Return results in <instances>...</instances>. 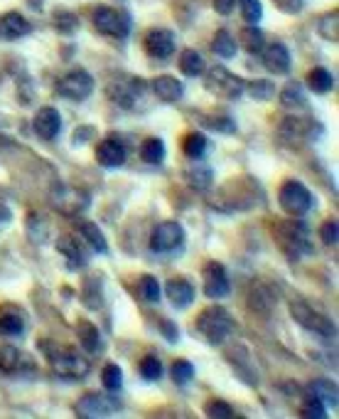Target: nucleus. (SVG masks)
Returning <instances> with one entry per match:
<instances>
[{
  "label": "nucleus",
  "mask_w": 339,
  "mask_h": 419,
  "mask_svg": "<svg viewBox=\"0 0 339 419\" xmlns=\"http://www.w3.org/2000/svg\"><path fill=\"white\" fill-rule=\"evenodd\" d=\"M30 33V22L20 13H6L0 17V40L3 42H15Z\"/></svg>",
  "instance_id": "nucleus-18"
},
{
  "label": "nucleus",
  "mask_w": 339,
  "mask_h": 419,
  "mask_svg": "<svg viewBox=\"0 0 339 419\" xmlns=\"http://www.w3.org/2000/svg\"><path fill=\"white\" fill-rule=\"evenodd\" d=\"M180 69L184 72L187 76H202L205 74V57L197 52V49H184L180 55Z\"/></svg>",
  "instance_id": "nucleus-25"
},
{
  "label": "nucleus",
  "mask_w": 339,
  "mask_h": 419,
  "mask_svg": "<svg viewBox=\"0 0 339 419\" xmlns=\"http://www.w3.org/2000/svg\"><path fill=\"white\" fill-rule=\"evenodd\" d=\"M54 28L60 30L62 35H71L76 28H79V20H76L74 13L69 10H60L57 15H54Z\"/></svg>",
  "instance_id": "nucleus-38"
},
{
  "label": "nucleus",
  "mask_w": 339,
  "mask_h": 419,
  "mask_svg": "<svg viewBox=\"0 0 339 419\" xmlns=\"http://www.w3.org/2000/svg\"><path fill=\"white\" fill-rule=\"evenodd\" d=\"M302 414H305V417H313V419H324L327 407H324L318 397H313V395H310V397L305 400V404H302Z\"/></svg>",
  "instance_id": "nucleus-42"
},
{
  "label": "nucleus",
  "mask_w": 339,
  "mask_h": 419,
  "mask_svg": "<svg viewBox=\"0 0 339 419\" xmlns=\"http://www.w3.org/2000/svg\"><path fill=\"white\" fill-rule=\"evenodd\" d=\"M140 375L146 377V380L155 382L162 377V365L160 360L155 358V355H146V358L140 360Z\"/></svg>",
  "instance_id": "nucleus-36"
},
{
  "label": "nucleus",
  "mask_w": 339,
  "mask_h": 419,
  "mask_svg": "<svg viewBox=\"0 0 339 419\" xmlns=\"http://www.w3.org/2000/svg\"><path fill=\"white\" fill-rule=\"evenodd\" d=\"M241 44H243V49L251 52V55H259L261 49H263V33L256 30L253 25H248V28L241 30Z\"/></svg>",
  "instance_id": "nucleus-34"
},
{
  "label": "nucleus",
  "mask_w": 339,
  "mask_h": 419,
  "mask_svg": "<svg viewBox=\"0 0 339 419\" xmlns=\"http://www.w3.org/2000/svg\"><path fill=\"white\" fill-rule=\"evenodd\" d=\"M197 331H200L211 345H221L226 338L232 336L234 318L229 316V311H224L221 306H209V309L202 311L200 318H197Z\"/></svg>",
  "instance_id": "nucleus-1"
},
{
  "label": "nucleus",
  "mask_w": 339,
  "mask_h": 419,
  "mask_svg": "<svg viewBox=\"0 0 339 419\" xmlns=\"http://www.w3.org/2000/svg\"><path fill=\"white\" fill-rule=\"evenodd\" d=\"M278 202L288 215L302 217V215L313 207V195H310V190L302 186L300 180H288V183H283V188H280Z\"/></svg>",
  "instance_id": "nucleus-2"
},
{
  "label": "nucleus",
  "mask_w": 339,
  "mask_h": 419,
  "mask_svg": "<svg viewBox=\"0 0 339 419\" xmlns=\"http://www.w3.org/2000/svg\"><path fill=\"white\" fill-rule=\"evenodd\" d=\"M57 249L62 252V254L67 256V261H69V269H79L87 264V254L81 252V245L71 237V234H64V237H60L57 240Z\"/></svg>",
  "instance_id": "nucleus-22"
},
{
  "label": "nucleus",
  "mask_w": 339,
  "mask_h": 419,
  "mask_svg": "<svg viewBox=\"0 0 339 419\" xmlns=\"http://www.w3.org/2000/svg\"><path fill=\"white\" fill-rule=\"evenodd\" d=\"M57 92L62 94L69 101H84L87 97H92L94 92V79L89 72L84 69H74L69 74H64L57 84Z\"/></svg>",
  "instance_id": "nucleus-6"
},
{
  "label": "nucleus",
  "mask_w": 339,
  "mask_h": 419,
  "mask_svg": "<svg viewBox=\"0 0 339 419\" xmlns=\"http://www.w3.org/2000/svg\"><path fill=\"white\" fill-rule=\"evenodd\" d=\"M30 358H27L22 350L12 348V345H6V348H0V370L6 372H20L25 368H30Z\"/></svg>",
  "instance_id": "nucleus-21"
},
{
  "label": "nucleus",
  "mask_w": 339,
  "mask_h": 419,
  "mask_svg": "<svg viewBox=\"0 0 339 419\" xmlns=\"http://www.w3.org/2000/svg\"><path fill=\"white\" fill-rule=\"evenodd\" d=\"M307 84H310V89L318 94H327L334 89V76L329 74L324 67H315L310 74H307Z\"/></svg>",
  "instance_id": "nucleus-26"
},
{
  "label": "nucleus",
  "mask_w": 339,
  "mask_h": 419,
  "mask_svg": "<svg viewBox=\"0 0 339 419\" xmlns=\"http://www.w3.org/2000/svg\"><path fill=\"white\" fill-rule=\"evenodd\" d=\"M27 328V318L17 306H3L0 309V333L8 338L22 336Z\"/></svg>",
  "instance_id": "nucleus-17"
},
{
  "label": "nucleus",
  "mask_w": 339,
  "mask_h": 419,
  "mask_svg": "<svg viewBox=\"0 0 339 419\" xmlns=\"http://www.w3.org/2000/svg\"><path fill=\"white\" fill-rule=\"evenodd\" d=\"M211 49H214V55L224 57V60H232V57L236 55V42H234V38L229 35V30H219V33L214 35Z\"/></svg>",
  "instance_id": "nucleus-29"
},
{
  "label": "nucleus",
  "mask_w": 339,
  "mask_h": 419,
  "mask_svg": "<svg viewBox=\"0 0 339 419\" xmlns=\"http://www.w3.org/2000/svg\"><path fill=\"white\" fill-rule=\"evenodd\" d=\"M60 129H62L60 111L54 109V106H42V109H37V114H35V119H33L35 136L42 138V141H54V138L60 136Z\"/></svg>",
  "instance_id": "nucleus-12"
},
{
  "label": "nucleus",
  "mask_w": 339,
  "mask_h": 419,
  "mask_svg": "<svg viewBox=\"0 0 339 419\" xmlns=\"http://www.w3.org/2000/svg\"><path fill=\"white\" fill-rule=\"evenodd\" d=\"M238 6H241V15L248 25H256L263 15V8H261V0H238Z\"/></svg>",
  "instance_id": "nucleus-39"
},
{
  "label": "nucleus",
  "mask_w": 339,
  "mask_h": 419,
  "mask_svg": "<svg viewBox=\"0 0 339 419\" xmlns=\"http://www.w3.org/2000/svg\"><path fill=\"white\" fill-rule=\"evenodd\" d=\"M101 385L106 387V390H121V385H123V370H121L119 365L108 363L106 368L101 370Z\"/></svg>",
  "instance_id": "nucleus-35"
},
{
  "label": "nucleus",
  "mask_w": 339,
  "mask_h": 419,
  "mask_svg": "<svg viewBox=\"0 0 339 419\" xmlns=\"http://www.w3.org/2000/svg\"><path fill=\"white\" fill-rule=\"evenodd\" d=\"M273 3L283 13H300L302 10V0H273Z\"/></svg>",
  "instance_id": "nucleus-44"
},
{
  "label": "nucleus",
  "mask_w": 339,
  "mask_h": 419,
  "mask_svg": "<svg viewBox=\"0 0 339 419\" xmlns=\"http://www.w3.org/2000/svg\"><path fill=\"white\" fill-rule=\"evenodd\" d=\"M140 158L150 165H157L165 158V143H162L160 138H146L143 146H140Z\"/></svg>",
  "instance_id": "nucleus-28"
},
{
  "label": "nucleus",
  "mask_w": 339,
  "mask_h": 419,
  "mask_svg": "<svg viewBox=\"0 0 339 419\" xmlns=\"http://www.w3.org/2000/svg\"><path fill=\"white\" fill-rule=\"evenodd\" d=\"M207 417H216V419H229L234 417V409L229 407V404L224 402V400H211V402H207Z\"/></svg>",
  "instance_id": "nucleus-41"
},
{
  "label": "nucleus",
  "mask_w": 339,
  "mask_h": 419,
  "mask_svg": "<svg viewBox=\"0 0 339 419\" xmlns=\"http://www.w3.org/2000/svg\"><path fill=\"white\" fill-rule=\"evenodd\" d=\"M184 242V229L180 222H162L153 229L150 237V247L155 252H170L177 249L180 245Z\"/></svg>",
  "instance_id": "nucleus-10"
},
{
  "label": "nucleus",
  "mask_w": 339,
  "mask_h": 419,
  "mask_svg": "<svg viewBox=\"0 0 339 419\" xmlns=\"http://www.w3.org/2000/svg\"><path fill=\"white\" fill-rule=\"evenodd\" d=\"M96 161L103 168H119L125 163V146L116 138H103L96 146Z\"/></svg>",
  "instance_id": "nucleus-16"
},
{
  "label": "nucleus",
  "mask_w": 339,
  "mask_h": 419,
  "mask_svg": "<svg viewBox=\"0 0 339 419\" xmlns=\"http://www.w3.org/2000/svg\"><path fill=\"white\" fill-rule=\"evenodd\" d=\"M49 360H52V370L60 377H67V380H81L92 370L89 360L84 355L74 353V350H57Z\"/></svg>",
  "instance_id": "nucleus-4"
},
{
  "label": "nucleus",
  "mask_w": 339,
  "mask_h": 419,
  "mask_svg": "<svg viewBox=\"0 0 339 419\" xmlns=\"http://www.w3.org/2000/svg\"><path fill=\"white\" fill-rule=\"evenodd\" d=\"M207 148H209V141L205 138V133H189L184 138V156L192 161H200L205 158Z\"/></svg>",
  "instance_id": "nucleus-30"
},
{
  "label": "nucleus",
  "mask_w": 339,
  "mask_h": 419,
  "mask_svg": "<svg viewBox=\"0 0 339 419\" xmlns=\"http://www.w3.org/2000/svg\"><path fill=\"white\" fill-rule=\"evenodd\" d=\"M138 294L148 304H157L160 301V284H157V279L150 277V274H143L138 279Z\"/></svg>",
  "instance_id": "nucleus-31"
},
{
  "label": "nucleus",
  "mask_w": 339,
  "mask_h": 419,
  "mask_svg": "<svg viewBox=\"0 0 339 419\" xmlns=\"http://www.w3.org/2000/svg\"><path fill=\"white\" fill-rule=\"evenodd\" d=\"M146 49L157 60H167L175 52V35L170 30H150L146 35Z\"/></svg>",
  "instance_id": "nucleus-15"
},
{
  "label": "nucleus",
  "mask_w": 339,
  "mask_h": 419,
  "mask_svg": "<svg viewBox=\"0 0 339 419\" xmlns=\"http://www.w3.org/2000/svg\"><path fill=\"white\" fill-rule=\"evenodd\" d=\"M280 104L288 106V109H300V106H305V94H302L300 84L297 82L288 84V87L280 92Z\"/></svg>",
  "instance_id": "nucleus-33"
},
{
  "label": "nucleus",
  "mask_w": 339,
  "mask_h": 419,
  "mask_svg": "<svg viewBox=\"0 0 339 419\" xmlns=\"http://www.w3.org/2000/svg\"><path fill=\"white\" fill-rule=\"evenodd\" d=\"M192 377H194V365L184 358L175 360L173 363V380L177 382V385H187Z\"/></svg>",
  "instance_id": "nucleus-37"
},
{
  "label": "nucleus",
  "mask_w": 339,
  "mask_h": 419,
  "mask_svg": "<svg viewBox=\"0 0 339 419\" xmlns=\"http://www.w3.org/2000/svg\"><path fill=\"white\" fill-rule=\"evenodd\" d=\"M275 237H278L280 247L290 256H300L310 252V242H307V229L302 222H288L275 227Z\"/></svg>",
  "instance_id": "nucleus-5"
},
{
  "label": "nucleus",
  "mask_w": 339,
  "mask_h": 419,
  "mask_svg": "<svg viewBox=\"0 0 339 419\" xmlns=\"http://www.w3.org/2000/svg\"><path fill=\"white\" fill-rule=\"evenodd\" d=\"M307 392H310L313 397H318L324 407H337V402H339L337 385L329 382V380H313L310 385H307Z\"/></svg>",
  "instance_id": "nucleus-23"
},
{
  "label": "nucleus",
  "mask_w": 339,
  "mask_h": 419,
  "mask_svg": "<svg viewBox=\"0 0 339 419\" xmlns=\"http://www.w3.org/2000/svg\"><path fill=\"white\" fill-rule=\"evenodd\" d=\"M202 279H205V294L214 301L224 299V296H229V291H232L229 277H226L224 267H221L219 261H209L205 267V272H202Z\"/></svg>",
  "instance_id": "nucleus-11"
},
{
  "label": "nucleus",
  "mask_w": 339,
  "mask_h": 419,
  "mask_svg": "<svg viewBox=\"0 0 339 419\" xmlns=\"http://www.w3.org/2000/svg\"><path fill=\"white\" fill-rule=\"evenodd\" d=\"M74 412L79 414V417H89V419L108 417V414L119 412V402H116L113 397H108V395L89 392V395H84V397L74 404Z\"/></svg>",
  "instance_id": "nucleus-9"
},
{
  "label": "nucleus",
  "mask_w": 339,
  "mask_h": 419,
  "mask_svg": "<svg viewBox=\"0 0 339 419\" xmlns=\"http://www.w3.org/2000/svg\"><path fill=\"white\" fill-rule=\"evenodd\" d=\"M150 89H153V94H155V97L160 99V101H165V104L180 101V99H182V94H184L182 82H180V79H175V76H167V74L155 76V79H153V84H150Z\"/></svg>",
  "instance_id": "nucleus-19"
},
{
  "label": "nucleus",
  "mask_w": 339,
  "mask_h": 419,
  "mask_svg": "<svg viewBox=\"0 0 339 419\" xmlns=\"http://www.w3.org/2000/svg\"><path fill=\"white\" fill-rule=\"evenodd\" d=\"M160 331L165 333L167 340H173V343L177 340V328H173V323L170 321H160Z\"/></svg>",
  "instance_id": "nucleus-46"
},
{
  "label": "nucleus",
  "mask_w": 339,
  "mask_h": 419,
  "mask_svg": "<svg viewBox=\"0 0 339 419\" xmlns=\"http://www.w3.org/2000/svg\"><path fill=\"white\" fill-rule=\"evenodd\" d=\"M290 313H293V318L300 323V326L307 328V331H315V333H320V336H324V338H332L334 333H337L334 323L329 321L327 316H322V313L313 311L310 306L300 304V301H293V304H290Z\"/></svg>",
  "instance_id": "nucleus-7"
},
{
  "label": "nucleus",
  "mask_w": 339,
  "mask_h": 419,
  "mask_svg": "<svg viewBox=\"0 0 339 419\" xmlns=\"http://www.w3.org/2000/svg\"><path fill=\"white\" fill-rule=\"evenodd\" d=\"M234 6H236V0H214V10L219 15H229L234 10Z\"/></svg>",
  "instance_id": "nucleus-45"
},
{
  "label": "nucleus",
  "mask_w": 339,
  "mask_h": 419,
  "mask_svg": "<svg viewBox=\"0 0 339 419\" xmlns=\"http://www.w3.org/2000/svg\"><path fill=\"white\" fill-rule=\"evenodd\" d=\"M246 89L251 92L253 99H259V101H268L273 99V82H266V79H256V82L246 84Z\"/></svg>",
  "instance_id": "nucleus-40"
},
{
  "label": "nucleus",
  "mask_w": 339,
  "mask_h": 419,
  "mask_svg": "<svg viewBox=\"0 0 339 419\" xmlns=\"http://www.w3.org/2000/svg\"><path fill=\"white\" fill-rule=\"evenodd\" d=\"M94 25H96L103 35H111V38H125L128 30H130V17L125 10L98 6L96 10H94Z\"/></svg>",
  "instance_id": "nucleus-3"
},
{
  "label": "nucleus",
  "mask_w": 339,
  "mask_h": 419,
  "mask_svg": "<svg viewBox=\"0 0 339 419\" xmlns=\"http://www.w3.org/2000/svg\"><path fill=\"white\" fill-rule=\"evenodd\" d=\"M261 52H263L261 60H263V67L268 72H273V74H286V72L290 69V52H288V47L283 42L263 44Z\"/></svg>",
  "instance_id": "nucleus-13"
},
{
  "label": "nucleus",
  "mask_w": 339,
  "mask_h": 419,
  "mask_svg": "<svg viewBox=\"0 0 339 419\" xmlns=\"http://www.w3.org/2000/svg\"><path fill=\"white\" fill-rule=\"evenodd\" d=\"M76 338H79V343L84 345V350H89V353H98V350H101V338H98V331L94 323L79 321V326H76Z\"/></svg>",
  "instance_id": "nucleus-24"
},
{
  "label": "nucleus",
  "mask_w": 339,
  "mask_h": 419,
  "mask_svg": "<svg viewBox=\"0 0 339 419\" xmlns=\"http://www.w3.org/2000/svg\"><path fill=\"white\" fill-rule=\"evenodd\" d=\"M207 89L221 94V97L226 99H238L243 94V89H246V84H243V79H238V76L229 74L224 67H214V69H209V74H207Z\"/></svg>",
  "instance_id": "nucleus-8"
},
{
  "label": "nucleus",
  "mask_w": 339,
  "mask_h": 419,
  "mask_svg": "<svg viewBox=\"0 0 339 419\" xmlns=\"http://www.w3.org/2000/svg\"><path fill=\"white\" fill-rule=\"evenodd\" d=\"M165 291H167V299L173 301L177 309H184V306H189L194 301V286L182 277L170 279L167 286H165Z\"/></svg>",
  "instance_id": "nucleus-20"
},
{
  "label": "nucleus",
  "mask_w": 339,
  "mask_h": 419,
  "mask_svg": "<svg viewBox=\"0 0 339 419\" xmlns=\"http://www.w3.org/2000/svg\"><path fill=\"white\" fill-rule=\"evenodd\" d=\"M143 87H146V84L140 82V79H128L125 87L123 82H116L108 87V97L119 104V106H123V109H135V104H138L140 94H143Z\"/></svg>",
  "instance_id": "nucleus-14"
},
{
  "label": "nucleus",
  "mask_w": 339,
  "mask_h": 419,
  "mask_svg": "<svg viewBox=\"0 0 339 419\" xmlns=\"http://www.w3.org/2000/svg\"><path fill=\"white\" fill-rule=\"evenodd\" d=\"M318 33L322 35L324 40H329V42H337L339 40V13L337 10H332V13H327V15L320 17Z\"/></svg>",
  "instance_id": "nucleus-32"
},
{
  "label": "nucleus",
  "mask_w": 339,
  "mask_h": 419,
  "mask_svg": "<svg viewBox=\"0 0 339 419\" xmlns=\"http://www.w3.org/2000/svg\"><path fill=\"white\" fill-rule=\"evenodd\" d=\"M79 232H81V237H84V240H87L96 252H101V254H106V252H108L106 237H103V232L94 222H81L79 224Z\"/></svg>",
  "instance_id": "nucleus-27"
},
{
  "label": "nucleus",
  "mask_w": 339,
  "mask_h": 419,
  "mask_svg": "<svg viewBox=\"0 0 339 419\" xmlns=\"http://www.w3.org/2000/svg\"><path fill=\"white\" fill-rule=\"evenodd\" d=\"M339 240V229H337V220H327V222L322 224V242L329 247H334Z\"/></svg>",
  "instance_id": "nucleus-43"
}]
</instances>
